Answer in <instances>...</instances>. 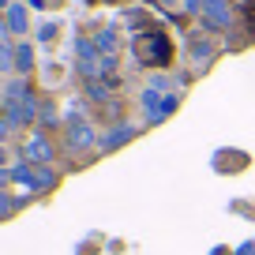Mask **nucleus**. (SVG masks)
I'll list each match as a JSON object with an SVG mask.
<instances>
[{
  "label": "nucleus",
  "instance_id": "f3484780",
  "mask_svg": "<svg viewBox=\"0 0 255 255\" xmlns=\"http://www.w3.org/2000/svg\"><path fill=\"white\" fill-rule=\"evenodd\" d=\"M184 8L188 11H203V0H184Z\"/></svg>",
  "mask_w": 255,
  "mask_h": 255
},
{
  "label": "nucleus",
  "instance_id": "39448f33",
  "mask_svg": "<svg viewBox=\"0 0 255 255\" xmlns=\"http://www.w3.org/2000/svg\"><path fill=\"white\" fill-rule=\"evenodd\" d=\"M4 26H8V34H26V26H30L26 4H11V8L4 11Z\"/></svg>",
  "mask_w": 255,
  "mask_h": 255
},
{
  "label": "nucleus",
  "instance_id": "dca6fc26",
  "mask_svg": "<svg viewBox=\"0 0 255 255\" xmlns=\"http://www.w3.org/2000/svg\"><path fill=\"white\" fill-rule=\"evenodd\" d=\"M233 255H255V244H252V240H248V244H240V248H237V252H233Z\"/></svg>",
  "mask_w": 255,
  "mask_h": 255
},
{
  "label": "nucleus",
  "instance_id": "aec40b11",
  "mask_svg": "<svg viewBox=\"0 0 255 255\" xmlns=\"http://www.w3.org/2000/svg\"><path fill=\"white\" fill-rule=\"evenodd\" d=\"M0 8H11V0H0Z\"/></svg>",
  "mask_w": 255,
  "mask_h": 255
},
{
  "label": "nucleus",
  "instance_id": "f03ea898",
  "mask_svg": "<svg viewBox=\"0 0 255 255\" xmlns=\"http://www.w3.org/2000/svg\"><path fill=\"white\" fill-rule=\"evenodd\" d=\"M64 128H68V146H72V150H90V146H94V139H98L94 128H90L79 113H72Z\"/></svg>",
  "mask_w": 255,
  "mask_h": 255
},
{
  "label": "nucleus",
  "instance_id": "9d476101",
  "mask_svg": "<svg viewBox=\"0 0 255 255\" xmlns=\"http://www.w3.org/2000/svg\"><path fill=\"white\" fill-rule=\"evenodd\" d=\"M15 68L23 75H30V68H34V49L26 45V41H23V45H15Z\"/></svg>",
  "mask_w": 255,
  "mask_h": 255
},
{
  "label": "nucleus",
  "instance_id": "b1692460",
  "mask_svg": "<svg viewBox=\"0 0 255 255\" xmlns=\"http://www.w3.org/2000/svg\"><path fill=\"white\" fill-rule=\"evenodd\" d=\"M0 109H4V105H0Z\"/></svg>",
  "mask_w": 255,
  "mask_h": 255
},
{
  "label": "nucleus",
  "instance_id": "ddd939ff",
  "mask_svg": "<svg viewBox=\"0 0 255 255\" xmlns=\"http://www.w3.org/2000/svg\"><path fill=\"white\" fill-rule=\"evenodd\" d=\"M210 53H214L210 41H195V45H191V56H195V60H210Z\"/></svg>",
  "mask_w": 255,
  "mask_h": 255
},
{
  "label": "nucleus",
  "instance_id": "f257e3e1",
  "mask_svg": "<svg viewBox=\"0 0 255 255\" xmlns=\"http://www.w3.org/2000/svg\"><path fill=\"white\" fill-rule=\"evenodd\" d=\"M135 56L146 68H165V64L173 60V41L161 30H146V34H139V41H135Z\"/></svg>",
  "mask_w": 255,
  "mask_h": 255
},
{
  "label": "nucleus",
  "instance_id": "a211bd4d",
  "mask_svg": "<svg viewBox=\"0 0 255 255\" xmlns=\"http://www.w3.org/2000/svg\"><path fill=\"white\" fill-rule=\"evenodd\" d=\"M30 8H45V0H30Z\"/></svg>",
  "mask_w": 255,
  "mask_h": 255
},
{
  "label": "nucleus",
  "instance_id": "f8f14e48",
  "mask_svg": "<svg viewBox=\"0 0 255 255\" xmlns=\"http://www.w3.org/2000/svg\"><path fill=\"white\" fill-rule=\"evenodd\" d=\"M23 199H15V195H8V191H0V218H8V214H15V207Z\"/></svg>",
  "mask_w": 255,
  "mask_h": 255
},
{
  "label": "nucleus",
  "instance_id": "6e6552de",
  "mask_svg": "<svg viewBox=\"0 0 255 255\" xmlns=\"http://www.w3.org/2000/svg\"><path fill=\"white\" fill-rule=\"evenodd\" d=\"M49 188H56V169L34 165V188L30 191H49Z\"/></svg>",
  "mask_w": 255,
  "mask_h": 255
},
{
  "label": "nucleus",
  "instance_id": "423d86ee",
  "mask_svg": "<svg viewBox=\"0 0 255 255\" xmlns=\"http://www.w3.org/2000/svg\"><path fill=\"white\" fill-rule=\"evenodd\" d=\"M135 135V128L131 124H120V128H109V135L102 139V150H117V146H124L128 139Z\"/></svg>",
  "mask_w": 255,
  "mask_h": 255
},
{
  "label": "nucleus",
  "instance_id": "20e7f679",
  "mask_svg": "<svg viewBox=\"0 0 255 255\" xmlns=\"http://www.w3.org/2000/svg\"><path fill=\"white\" fill-rule=\"evenodd\" d=\"M56 154H53V143H49L45 135H30L26 139V161L30 165H49Z\"/></svg>",
  "mask_w": 255,
  "mask_h": 255
},
{
  "label": "nucleus",
  "instance_id": "7ed1b4c3",
  "mask_svg": "<svg viewBox=\"0 0 255 255\" xmlns=\"http://www.w3.org/2000/svg\"><path fill=\"white\" fill-rule=\"evenodd\" d=\"M203 23H207L210 30H229L233 26L229 0H203Z\"/></svg>",
  "mask_w": 255,
  "mask_h": 255
},
{
  "label": "nucleus",
  "instance_id": "4be33fe9",
  "mask_svg": "<svg viewBox=\"0 0 255 255\" xmlns=\"http://www.w3.org/2000/svg\"><path fill=\"white\" fill-rule=\"evenodd\" d=\"M161 4H180V0H161Z\"/></svg>",
  "mask_w": 255,
  "mask_h": 255
},
{
  "label": "nucleus",
  "instance_id": "2eb2a0df",
  "mask_svg": "<svg viewBox=\"0 0 255 255\" xmlns=\"http://www.w3.org/2000/svg\"><path fill=\"white\" fill-rule=\"evenodd\" d=\"M38 38H41V41H53V38H56V23H41V26H38Z\"/></svg>",
  "mask_w": 255,
  "mask_h": 255
},
{
  "label": "nucleus",
  "instance_id": "412c9836",
  "mask_svg": "<svg viewBox=\"0 0 255 255\" xmlns=\"http://www.w3.org/2000/svg\"><path fill=\"white\" fill-rule=\"evenodd\" d=\"M4 180H11V176H8V173H0V184H4Z\"/></svg>",
  "mask_w": 255,
  "mask_h": 255
},
{
  "label": "nucleus",
  "instance_id": "9b49d317",
  "mask_svg": "<svg viewBox=\"0 0 255 255\" xmlns=\"http://www.w3.org/2000/svg\"><path fill=\"white\" fill-rule=\"evenodd\" d=\"M11 68H15V45L0 38V72H11Z\"/></svg>",
  "mask_w": 255,
  "mask_h": 255
},
{
  "label": "nucleus",
  "instance_id": "0eeeda50",
  "mask_svg": "<svg viewBox=\"0 0 255 255\" xmlns=\"http://www.w3.org/2000/svg\"><path fill=\"white\" fill-rule=\"evenodd\" d=\"M94 45H98V53H102V56H117V49H120V38H117V30H113V26H105V30H98Z\"/></svg>",
  "mask_w": 255,
  "mask_h": 255
},
{
  "label": "nucleus",
  "instance_id": "5701e85b",
  "mask_svg": "<svg viewBox=\"0 0 255 255\" xmlns=\"http://www.w3.org/2000/svg\"><path fill=\"white\" fill-rule=\"evenodd\" d=\"M87 4H98V0H87Z\"/></svg>",
  "mask_w": 255,
  "mask_h": 255
},
{
  "label": "nucleus",
  "instance_id": "1a4fd4ad",
  "mask_svg": "<svg viewBox=\"0 0 255 255\" xmlns=\"http://www.w3.org/2000/svg\"><path fill=\"white\" fill-rule=\"evenodd\" d=\"M176 105H180V94H165V98H161V105H158V113H154V117H146V124H161V120H165Z\"/></svg>",
  "mask_w": 255,
  "mask_h": 255
},
{
  "label": "nucleus",
  "instance_id": "6ab92c4d",
  "mask_svg": "<svg viewBox=\"0 0 255 255\" xmlns=\"http://www.w3.org/2000/svg\"><path fill=\"white\" fill-rule=\"evenodd\" d=\"M4 161H8V154H4V146H0V165H4Z\"/></svg>",
  "mask_w": 255,
  "mask_h": 255
},
{
  "label": "nucleus",
  "instance_id": "4468645a",
  "mask_svg": "<svg viewBox=\"0 0 255 255\" xmlns=\"http://www.w3.org/2000/svg\"><path fill=\"white\" fill-rule=\"evenodd\" d=\"M38 120H41L45 128H56V113H53V105H41V109H38Z\"/></svg>",
  "mask_w": 255,
  "mask_h": 255
}]
</instances>
